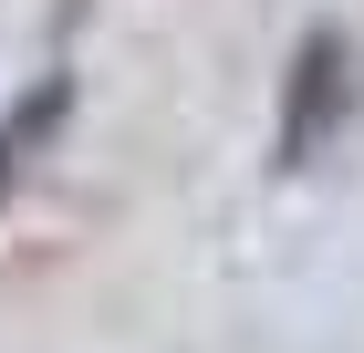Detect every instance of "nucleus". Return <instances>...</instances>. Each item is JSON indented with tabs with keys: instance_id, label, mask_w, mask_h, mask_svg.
<instances>
[{
	"instance_id": "f257e3e1",
	"label": "nucleus",
	"mask_w": 364,
	"mask_h": 353,
	"mask_svg": "<svg viewBox=\"0 0 364 353\" xmlns=\"http://www.w3.org/2000/svg\"><path fill=\"white\" fill-rule=\"evenodd\" d=\"M343 114H354V53H343V31H302L291 83H281V166H312Z\"/></svg>"
},
{
	"instance_id": "f03ea898",
	"label": "nucleus",
	"mask_w": 364,
	"mask_h": 353,
	"mask_svg": "<svg viewBox=\"0 0 364 353\" xmlns=\"http://www.w3.org/2000/svg\"><path fill=\"white\" fill-rule=\"evenodd\" d=\"M63 114H73V73H42V83L21 94V104L0 114V197L21 188V177H31V156H42V146L63 136Z\"/></svg>"
}]
</instances>
